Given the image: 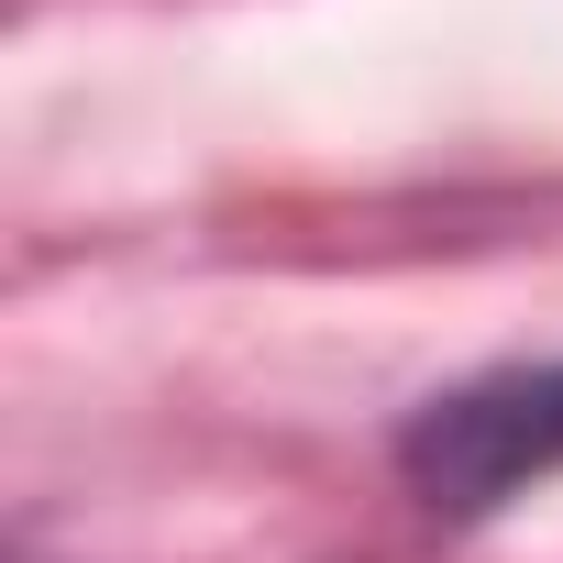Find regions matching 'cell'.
Listing matches in <instances>:
<instances>
[{"instance_id": "1", "label": "cell", "mask_w": 563, "mask_h": 563, "mask_svg": "<svg viewBox=\"0 0 563 563\" xmlns=\"http://www.w3.org/2000/svg\"><path fill=\"white\" fill-rule=\"evenodd\" d=\"M552 453H563V376H519L497 398H453L420 420V475L453 497H497Z\"/></svg>"}]
</instances>
